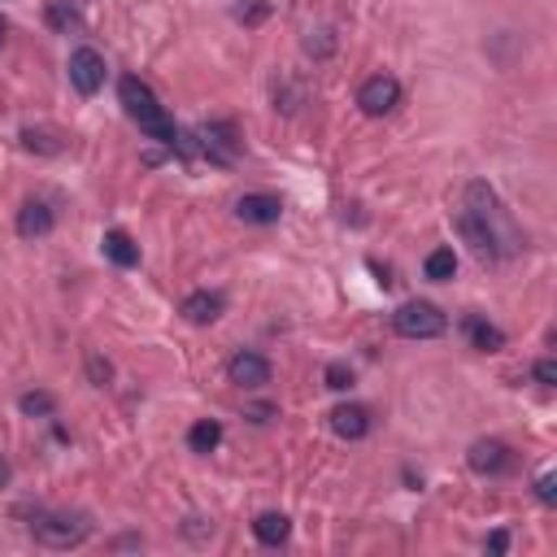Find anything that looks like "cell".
<instances>
[{
    "instance_id": "6da1fadb",
    "label": "cell",
    "mask_w": 557,
    "mask_h": 557,
    "mask_svg": "<svg viewBox=\"0 0 557 557\" xmlns=\"http://www.w3.org/2000/svg\"><path fill=\"white\" fill-rule=\"evenodd\" d=\"M118 101H122V109H127V118L148 135V140H157V144H166V148H179V127H174V118L166 114V105L153 96V88L144 83V79H135V75H127L122 83H118Z\"/></svg>"
},
{
    "instance_id": "7a4b0ae2",
    "label": "cell",
    "mask_w": 557,
    "mask_h": 557,
    "mask_svg": "<svg viewBox=\"0 0 557 557\" xmlns=\"http://www.w3.org/2000/svg\"><path fill=\"white\" fill-rule=\"evenodd\" d=\"M462 205H466V209L488 226V235H492V244H496L501 261L522 252V231H518V222L509 218V209L501 205V196L492 192V183L470 179V183H466V192H462Z\"/></svg>"
},
{
    "instance_id": "3957f363",
    "label": "cell",
    "mask_w": 557,
    "mask_h": 557,
    "mask_svg": "<svg viewBox=\"0 0 557 557\" xmlns=\"http://www.w3.org/2000/svg\"><path fill=\"white\" fill-rule=\"evenodd\" d=\"M27 527L44 548H79L92 535V518L79 509H31Z\"/></svg>"
},
{
    "instance_id": "277c9868",
    "label": "cell",
    "mask_w": 557,
    "mask_h": 557,
    "mask_svg": "<svg viewBox=\"0 0 557 557\" xmlns=\"http://www.w3.org/2000/svg\"><path fill=\"white\" fill-rule=\"evenodd\" d=\"M392 332L405 336V340H436L449 332V314L431 301H405L397 314H392Z\"/></svg>"
},
{
    "instance_id": "5b68a950",
    "label": "cell",
    "mask_w": 557,
    "mask_h": 557,
    "mask_svg": "<svg viewBox=\"0 0 557 557\" xmlns=\"http://www.w3.org/2000/svg\"><path fill=\"white\" fill-rule=\"evenodd\" d=\"M358 105H362V114L384 118V114H392V109L401 105V83H397L392 75H371V79L358 88Z\"/></svg>"
},
{
    "instance_id": "8992f818",
    "label": "cell",
    "mask_w": 557,
    "mask_h": 557,
    "mask_svg": "<svg viewBox=\"0 0 557 557\" xmlns=\"http://www.w3.org/2000/svg\"><path fill=\"white\" fill-rule=\"evenodd\" d=\"M70 83H75L79 96H96L105 88V57L96 49H88V44L75 49L70 53Z\"/></svg>"
},
{
    "instance_id": "52a82bcc",
    "label": "cell",
    "mask_w": 557,
    "mask_h": 557,
    "mask_svg": "<svg viewBox=\"0 0 557 557\" xmlns=\"http://www.w3.org/2000/svg\"><path fill=\"white\" fill-rule=\"evenodd\" d=\"M235 218L252 222V226H274L278 218H284V200L270 196V192H244L235 200Z\"/></svg>"
},
{
    "instance_id": "ba28073f",
    "label": "cell",
    "mask_w": 557,
    "mask_h": 557,
    "mask_svg": "<svg viewBox=\"0 0 557 557\" xmlns=\"http://www.w3.org/2000/svg\"><path fill=\"white\" fill-rule=\"evenodd\" d=\"M453 226H457V235L470 244V252L479 257V261H501V252H496V244H492V235H488V226L462 205L457 213H453Z\"/></svg>"
},
{
    "instance_id": "9c48e42d",
    "label": "cell",
    "mask_w": 557,
    "mask_h": 557,
    "mask_svg": "<svg viewBox=\"0 0 557 557\" xmlns=\"http://www.w3.org/2000/svg\"><path fill=\"white\" fill-rule=\"evenodd\" d=\"M466 462H470L475 475H505L509 462H514V453H509L505 440H475L470 453H466Z\"/></svg>"
},
{
    "instance_id": "30bf717a",
    "label": "cell",
    "mask_w": 557,
    "mask_h": 557,
    "mask_svg": "<svg viewBox=\"0 0 557 557\" xmlns=\"http://www.w3.org/2000/svg\"><path fill=\"white\" fill-rule=\"evenodd\" d=\"M226 379L235 384V388H265L270 384V362L261 358V353H235L231 362H226Z\"/></svg>"
},
{
    "instance_id": "8fae6325",
    "label": "cell",
    "mask_w": 557,
    "mask_h": 557,
    "mask_svg": "<svg viewBox=\"0 0 557 557\" xmlns=\"http://www.w3.org/2000/svg\"><path fill=\"white\" fill-rule=\"evenodd\" d=\"M327 418H332V431L340 440H366L371 436V410L366 405H336Z\"/></svg>"
},
{
    "instance_id": "7c38bea8",
    "label": "cell",
    "mask_w": 557,
    "mask_h": 557,
    "mask_svg": "<svg viewBox=\"0 0 557 557\" xmlns=\"http://www.w3.org/2000/svg\"><path fill=\"white\" fill-rule=\"evenodd\" d=\"M53 226H57V213L49 209V200H27L18 209V235L23 239H44Z\"/></svg>"
},
{
    "instance_id": "4fadbf2b",
    "label": "cell",
    "mask_w": 557,
    "mask_h": 557,
    "mask_svg": "<svg viewBox=\"0 0 557 557\" xmlns=\"http://www.w3.org/2000/svg\"><path fill=\"white\" fill-rule=\"evenodd\" d=\"M226 314V297L222 293H192L187 301H183V319L192 323V327H209V323H218Z\"/></svg>"
},
{
    "instance_id": "5bb4252c",
    "label": "cell",
    "mask_w": 557,
    "mask_h": 557,
    "mask_svg": "<svg viewBox=\"0 0 557 557\" xmlns=\"http://www.w3.org/2000/svg\"><path fill=\"white\" fill-rule=\"evenodd\" d=\"M462 332H466V340H470L479 353H501V349H505V332L492 327V323L479 319V314H466V319H462Z\"/></svg>"
},
{
    "instance_id": "9a60e30c",
    "label": "cell",
    "mask_w": 557,
    "mask_h": 557,
    "mask_svg": "<svg viewBox=\"0 0 557 557\" xmlns=\"http://www.w3.org/2000/svg\"><path fill=\"white\" fill-rule=\"evenodd\" d=\"M252 535L261 540V544H270V548H278L288 535H293V518L288 514H278V509H265V514H257L252 518Z\"/></svg>"
},
{
    "instance_id": "2e32d148",
    "label": "cell",
    "mask_w": 557,
    "mask_h": 557,
    "mask_svg": "<svg viewBox=\"0 0 557 557\" xmlns=\"http://www.w3.org/2000/svg\"><path fill=\"white\" fill-rule=\"evenodd\" d=\"M101 248H105V257L114 261V265H122V270H131V265H140V244L122 231V226H114V231H105V239H101Z\"/></svg>"
},
{
    "instance_id": "e0dca14e",
    "label": "cell",
    "mask_w": 557,
    "mask_h": 557,
    "mask_svg": "<svg viewBox=\"0 0 557 557\" xmlns=\"http://www.w3.org/2000/svg\"><path fill=\"white\" fill-rule=\"evenodd\" d=\"M423 274L431 278V284H449V278L457 274V252L453 248H431L427 261H423Z\"/></svg>"
},
{
    "instance_id": "ac0fdd59",
    "label": "cell",
    "mask_w": 557,
    "mask_h": 557,
    "mask_svg": "<svg viewBox=\"0 0 557 557\" xmlns=\"http://www.w3.org/2000/svg\"><path fill=\"white\" fill-rule=\"evenodd\" d=\"M218 444H222V423H213V418L192 423V431H187V449L192 453H213Z\"/></svg>"
},
{
    "instance_id": "d6986e66",
    "label": "cell",
    "mask_w": 557,
    "mask_h": 557,
    "mask_svg": "<svg viewBox=\"0 0 557 557\" xmlns=\"http://www.w3.org/2000/svg\"><path fill=\"white\" fill-rule=\"evenodd\" d=\"M205 153L213 161H231L235 157V135L231 127H205Z\"/></svg>"
},
{
    "instance_id": "ffe728a7",
    "label": "cell",
    "mask_w": 557,
    "mask_h": 557,
    "mask_svg": "<svg viewBox=\"0 0 557 557\" xmlns=\"http://www.w3.org/2000/svg\"><path fill=\"white\" fill-rule=\"evenodd\" d=\"M18 410H23L27 418H53V414H57V401H53V392H40V388H36V392H23V397H18Z\"/></svg>"
},
{
    "instance_id": "44dd1931",
    "label": "cell",
    "mask_w": 557,
    "mask_h": 557,
    "mask_svg": "<svg viewBox=\"0 0 557 557\" xmlns=\"http://www.w3.org/2000/svg\"><path fill=\"white\" fill-rule=\"evenodd\" d=\"M23 148H27V153H44V157H57L66 144H62L53 131H36V127H27V131H23Z\"/></svg>"
},
{
    "instance_id": "7402d4cb",
    "label": "cell",
    "mask_w": 557,
    "mask_h": 557,
    "mask_svg": "<svg viewBox=\"0 0 557 557\" xmlns=\"http://www.w3.org/2000/svg\"><path fill=\"white\" fill-rule=\"evenodd\" d=\"M88 375H92V384H96V388H109V379H114V366H109L101 353H88Z\"/></svg>"
},
{
    "instance_id": "603a6c76",
    "label": "cell",
    "mask_w": 557,
    "mask_h": 557,
    "mask_svg": "<svg viewBox=\"0 0 557 557\" xmlns=\"http://www.w3.org/2000/svg\"><path fill=\"white\" fill-rule=\"evenodd\" d=\"M327 388H332V392H349V388H353V371H349L345 362H332V366H327Z\"/></svg>"
},
{
    "instance_id": "cb8c5ba5",
    "label": "cell",
    "mask_w": 557,
    "mask_h": 557,
    "mask_svg": "<svg viewBox=\"0 0 557 557\" xmlns=\"http://www.w3.org/2000/svg\"><path fill=\"white\" fill-rule=\"evenodd\" d=\"M531 375H535V384L553 388V384H557V362H553V358H540V362L531 366Z\"/></svg>"
},
{
    "instance_id": "d4e9b609",
    "label": "cell",
    "mask_w": 557,
    "mask_h": 557,
    "mask_svg": "<svg viewBox=\"0 0 557 557\" xmlns=\"http://www.w3.org/2000/svg\"><path fill=\"white\" fill-rule=\"evenodd\" d=\"M535 496H540L544 505H553V501H557V475H553V470H544V475L535 479Z\"/></svg>"
},
{
    "instance_id": "484cf974",
    "label": "cell",
    "mask_w": 557,
    "mask_h": 557,
    "mask_svg": "<svg viewBox=\"0 0 557 557\" xmlns=\"http://www.w3.org/2000/svg\"><path fill=\"white\" fill-rule=\"evenodd\" d=\"M483 548H488V553H505V548H509V535H505V531H492V535L483 540Z\"/></svg>"
},
{
    "instance_id": "4316f807",
    "label": "cell",
    "mask_w": 557,
    "mask_h": 557,
    "mask_svg": "<svg viewBox=\"0 0 557 557\" xmlns=\"http://www.w3.org/2000/svg\"><path fill=\"white\" fill-rule=\"evenodd\" d=\"M10 479H14V470H10V462L0 457V488H10Z\"/></svg>"
},
{
    "instance_id": "83f0119b",
    "label": "cell",
    "mask_w": 557,
    "mask_h": 557,
    "mask_svg": "<svg viewBox=\"0 0 557 557\" xmlns=\"http://www.w3.org/2000/svg\"><path fill=\"white\" fill-rule=\"evenodd\" d=\"M0 40H5V23H0Z\"/></svg>"
}]
</instances>
